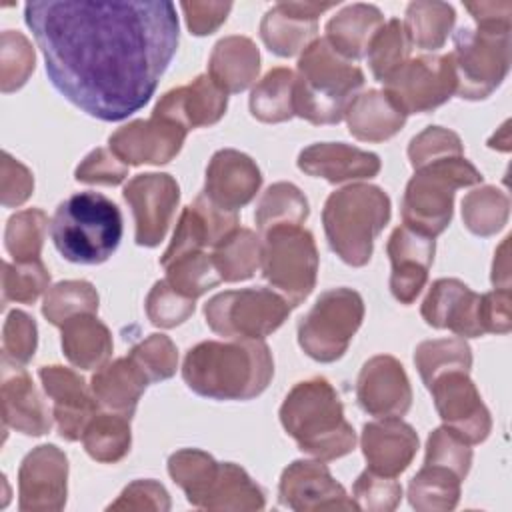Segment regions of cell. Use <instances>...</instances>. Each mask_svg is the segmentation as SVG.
Segmentation results:
<instances>
[{
    "mask_svg": "<svg viewBox=\"0 0 512 512\" xmlns=\"http://www.w3.org/2000/svg\"><path fill=\"white\" fill-rule=\"evenodd\" d=\"M338 2H278L260 22V38L282 58L304 52L316 40L318 16Z\"/></svg>",
    "mask_w": 512,
    "mask_h": 512,
    "instance_id": "obj_20",
    "label": "cell"
},
{
    "mask_svg": "<svg viewBox=\"0 0 512 512\" xmlns=\"http://www.w3.org/2000/svg\"><path fill=\"white\" fill-rule=\"evenodd\" d=\"M148 384L150 380L130 356L106 362L90 380L98 404L126 418L134 416L138 400Z\"/></svg>",
    "mask_w": 512,
    "mask_h": 512,
    "instance_id": "obj_28",
    "label": "cell"
},
{
    "mask_svg": "<svg viewBox=\"0 0 512 512\" xmlns=\"http://www.w3.org/2000/svg\"><path fill=\"white\" fill-rule=\"evenodd\" d=\"M274 376V360L266 342L232 338L204 340L192 346L182 364L186 386L212 400H252Z\"/></svg>",
    "mask_w": 512,
    "mask_h": 512,
    "instance_id": "obj_2",
    "label": "cell"
},
{
    "mask_svg": "<svg viewBox=\"0 0 512 512\" xmlns=\"http://www.w3.org/2000/svg\"><path fill=\"white\" fill-rule=\"evenodd\" d=\"M260 72V52L246 36H226L212 48L208 76L228 94L242 92L254 84Z\"/></svg>",
    "mask_w": 512,
    "mask_h": 512,
    "instance_id": "obj_29",
    "label": "cell"
},
{
    "mask_svg": "<svg viewBox=\"0 0 512 512\" xmlns=\"http://www.w3.org/2000/svg\"><path fill=\"white\" fill-rule=\"evenodd\" d=\"M186 26L194 36H208L216 32L232 10L230 2H182L180 4Z\"/></svg>",
    "mask_w": 512,
    "mask_h": 512,
    "instance_id": "obj_58",
    "label": "cell"
},
{
    "mask_svg": "<svg viewBox=\"0 0 512 512\" xmlns=\"http://www.w3.org/2000/svg\"><path fill=\"white\" fill-rule=\"evenodd\" d=\"M420 314L428 326L438 330H452L466 338L484 334L480 322V294L458 278H438L432 282L420 306Z\"/></svg>",
    "mask_w": 512,
    "mask_h": 512,
    "instance_id": "obj_22",
    "label": "cell"
},
{
    "mask_svg": "<svg viewBox=\"0 0 512 512\" xmlns=\"http://www.w3.org/2000/svg\"><path fill=\"white\" fill-rule=\"evenodd\" d=\"M480 170L464 156L430 162L414 172L402 198L404 226L436 238L452 220L454 192L482 182Z\"/></svg>",
    "mask_w": 512,
    "mask_h": 512,
    "instance_id": "obj_7",
    "label": "cell"
},
{
    "mask_svg": "<svg viewBox=\"0 0 512 512\" xmlns=\"http://www.w3.org/2000/svg\"><path fill=\"white\" fill-rule=\"evenodd\" d=\"M164 270H166L164 280L174 290H178L180 294L192 300H196L198 296H202L222 280L220 274L216 272L212 256L206 254L204 250L182 254L170 264H166Z\"/></svg>",
    "mask_w": 512,
    "mask_h": 512,
    "instance_id": "obj_46",
    "label": "cell"
},
{
    "mask_svg": "<svg viewBox=\"0 0 512 512\" xmlns=\"http://www.w3.org/2000/svg\"><path fill=\"white\" fill-rule=\"evenodd\" d=\"M386 252L392 264L390 292L400 304L408 306L416 300L428 280L436 242L432 236L420 234L408 226H398L388 238Z\"/></svg>",
    "mask_w": 512,
    "mask_h": 512,
    "instance_id": "obj_21",
    "label": "cell"
},
{
    "mask_svg": "<svg viewBox=\"0 0 512 512\" xmlns=\"http://www.w3.org/2000/svg\"><path fill=\"white\" fill-rule=\"evenodd\" d=\"M288 300L272 288L226 290L204 306V318L212 332L228 338H256L276 332L290 314Z\"/></svg>",
    "mask_w": 512,
    "mask_h": 512,
    "instance_id": "obj_11",
    "label": "cell"
},
{
    "mask_svg": "<svg viewBox=\"0 0 512 512\" xmlns=\"http://www.w3.org/2000/svg\"><path fill=\"white\" fill-rule=\"evenodd\" d=\"M280 424L298 448L318 460H336L356 446L354 428L344 418V406L326 378L298 382L280 406Z\"/></svg>",
    "mask_w": 512,
    "mask_h": 512,
    "instance_id": "obj_3",
    "label": "cell"
},
{
    "mask_svg": "<svg viewBox=\"0 0 512 512\" xmlns=\"http://www.w3.org/2000/svg\"><path fill=\"white\" fill-rule=\"evenodd\" d=\"M512 298L510 290L494 288L492 292L480 294V322L482 330L492 334H506L512 328Z\"/></svg>",
    "mask_w": 512,
    "mask_h": 512,
    "instance_id": "obj_59",
    "label": "cell"
},
{
    "mask_svg": "<svg viewBox=\"0 0 512 512\" xmlns=\"http://www.w3.org/2000/svg\"><path fill=\"white\" fill-rule=\"evenodd\" d=\"M360 446L368 462V470L396 478L416 456L418 434L398 416L380 418L364 424Z\"/></svg>",
    "mask_w": 512,
    "mask_h": 512,
    "instance_id": "obj_26",
    "label": "cell"
},
{
    "mask_svg": "<svg viewBox=\"0 0 512 512\" xmlns=\"http://www.w3.org/2000/svg\"><path fill=\"white\" fill-rule=\"evenodd\" d=\"M456 22V12L448 2L416 0L406 8L404 28L412 44L422 50H438L444 46Z\"/></svg>",
    "mask_w": 512,
    "mask_h": 512,
    "instance_id": "obj_36",
    "label": "cell"
},
{
    "mask_svg": "<svg viewBox=\"0 0 512 512\" xmlns=\"http://www.w3.org/2000/svg\"><path fill=\"white\" fill-rule=\"evenodd\" d=\"M464 8L476 20V28L488 30H510V16H512V2H466Z\"/></svg>",
    "mask_w": 512,
    "mask_h": 512,
    "instance_id": "obj_60",
    "label": "cell"
},
{
    "mask_svg": "<svg viewBox=\"0 0 512 512\" xmlns=\"http://www.w3.org/2000/svg\"><path fill=\"white\" fill-rule=\"evenodd\" d=\"M48 216L38 208L16 212L8 218L4 232V246L14 262L40 260L44 238L48 232Z\"/></svg>",
    "mask_w": 512,
    "mask_h": 512,
    "instance_id": "obj_44",
    "label": "cell"
},
{
    "mask_svg": "<svg viewBox=\"0 0 512 512\" xmlns=\"http://www.w3.org/2000/svg\"><path fill=\"white\" fill-rule=\"evenodd\" d=\"M218 470L220 462L198 448H182L168 458L170 478L184 490L186 500L196 508L204 506Z\"/></svg>",
    "mask_w": 512,
    "mask_h": 512,
    "instance_id": "obj_39",
    "label": "cell"
},
{
    "mask_svg": "<svg viewBox=\"0 0 512 512\" xmlns=\"http://www.w3.org/2000/svg\"><path fill=\"white\" fill-rule=\"evenodd\" d=\"M98 310V292L86 280H64L48 288L42 304V314L54 326L78 314H94Z\"/></svg>",
    "mask_w": 512,
    "mask_h": 512,
    "instance_id": "obj_45",
    "label": "cell"
},
{
    "mask_svg": "<svg viewBox=\"0 0 512 512\" xmlns=\"http://www.w3.org/2000/svg\"><path fill=\"white\" fill-rule=\"evenodd\" d=\"M308 200L302 190L290 182H276L262 194L254 220L264 234L276 226H300L308 218Z\"/></svg>",
    "mask_w": 512,
    "mask_h": 512,
    "instance_id": "obj_40",
    "label": "cell"
},
{
    "mask_svg": "<svg viewBox=\"0 0 512 512\" xmlns=\"http://www.w3.org/2000/svg\"><path fill=\"white\" fill-rule=\"evenodd\" d=\"M456 94L466 100L488 98L506 78L510 68V30L460 28L450 52Z\"/></svg>",
    "mask_w": 512,
    "mask_h": 512,
    "instance_id": "obj_10",
    "label": "cell"
},
{
    "mask_svg": "<svg viewBox=\"0 0 512 512\" xmlns=\"http://www.w3.org/2000/svg\"><path fill=\"white\" fill-rule=\"evenodd\" d=\"M74 176L84 184L118 186L128 176V166L110 148H96L76 166Z\"/></svg>",
    "mask_w": 512,
    "mask_h": 512,
    "instance_id": "obj_55",
    "label": "cell"
},
{
    "mask_svg": "<svg viewBox=\"0 0 512 512\" xmlns=\"http://www.w3.org/2000/svg\"><path fill=\"white\" fill-rule=\"evenodd\" d=\"M108 510H170V496L166 488L156 480H134L130 482L118 500H114Z\"/></svg>",
    "mask_w": 512,
    "mask_h": 512,
    "instance_id": "obj_56",
    "label": "cell"
},
{
    "mask_svg": "<svg viewBox=\"0 0 512 512\" xmlns=\"http://www.w3.org/2000/svg\"><path fill=\"white\" fill-rule=\"evenodd\" d=\"M42 388L52 400V414L58 426V434L76 442L82 438L88 422L98 412V400L84 378L64 366H42L38 370Z\"/></svg>",
    "mask_w": 512,
    "mask_h": 512,
    "instance_id": "obj_19",
    "label": "cell"
},
{
    "mask_svg": "<svg viewBox=\"0 0 512 512\" xmlns=\"http://www.w3.org/2000/svg\"><path fill=\"white\" fill-rule=\"evenodd\" d=\"M68 460L54 444L32 448L18 470V508L22 512H58L66 504Z\"/></svg>",
    "mask_w": 512,
    "mask_h": 512,
    "instance_id": "obj_15",
    "label": "cell"
},
{
    "mask_svg": "<svg viewBox=\"0 0 512 512\" xmlns=\"http://www.w3.org/2000/svg\"><path fill=\"white\" fill-rule=\"evenodd\" d=\"M298 168L308 176L342 184L374 178L380 172V158L344 142H316L298 154Z\"/></svg>",
    "mask_w": 512,
    "mask_h": 512,
    "instance_id": "obj_27",
    "label": "cell"
},
{
    "mask_svg": "<svg viewBox=\"0 0 512 512\" xmlns=\"http://www.w3.org/2000/svg\"><path fill=\"white\" fill-rule=\"evenodd\" d=\"M362 86L364 72L340 56L326 38H316L298 60L294 116L318 126L338 124Z\"/></svg>",
    "mask_w": 512,
    "mask_h": 512,
    "instance_id": "obj_4",
    "label": "cell"
},
{
    "mask_svg": "<svg viewBox=\"0 0 512 512\" xmlns=\"http://www.w3.org/2000/svg\"><path fill=\"white\" fill-rule=\"evenodd\" d=\"M414 364L426 388L444 372L464 370L472 366V352L464 338H436L424 340L414 350Z\"/></svg>",
    "mask_w": 512,
    "mask_h": 512,
    "instance_id": "obj_42",
    "label": "cell"
},
{
    "mask_svg": "<svg viewBox=\"0 0 512 512\" xmlns=\"http://www.w3.org/2000/svg\"><path fill=\"white\" fill-rule=\"evenodd\" d=\"M62 350L68 362L82 370H94L112 356V334L94 314H78L62 326Z\"/></svg>",
    "mask_w": 512,
    "mask_h": 512,
    "instance_id": "obj_32",
    "label": "cell"
},
{
    "mask_svg": "<svg viewBox=\"0 0 512 512\" xmlns=\"http://www.w3.org/2000/svg\"><path fill=\"white\" fill-rule=\"evenodd\" d=\"M2 420L26 436H42L52 428V410L34 386L30 374L10 360L2 358Z\"/></svg>",
    "mask_w": 512,
    "mask_h": 512,
    "instance_id": "obj_24",
    "label": "cell"
},
{
    "mask_svg": "<svg viewBox=\"0 0 512 512\" xmlns=\"http://www.w3.org/2000/svg\"><path fill=\"white\" fill-rule=\"evenodd\" d=\"M362 320V296L346 286L330 288L298 322V344L312 360L334 362L344 356Z\"/></svg>",
    "mask_w": 512,
    "mask_h": 512,
    "instance_id": "obj_8",
    "label": "cell"
},
{
    "mask_svg": "<svg viewBox=\"0 0 512 512\" xmlns=\"http://www.w3.org/2000/svg\"><path fill=\"white\" fill-rule=\"evenodd\" d=\"M124 200L132 208L134 238L138 246H158L176 214L180 186L170 174H138L124 186Z\"/></svg>",
    "mask_w": 512,
    "mask_h": 512,
    "instance_id": "obj_13",
    "label": "cell"
},
{
    "mask_svg": "<svg viewBox=\"0 0 512 512\" xmlns=\"http://www.w3.org/2000/svg\"><path fill=\"white\" fill-rule=\"evenodd\" d=\"M194 312V300L174 290L166 280H158L146 296V314L154 326L174 328Z\"/></svg>",
    "mask_w": 512,
    "mask_h": 512,
    "instance_id": "obj_52",
    "label": "cell"
},
{
    "mask_svg": "<svg viewBox=\"0 0 512 512\" xmlns=\"http://www.w3.org/2000/svg\"><path fill=\"white\" fill-rule=\"evenodd\" d=\"M510 214L508 196L496 186H480L462 198L464 226L476 236H492L504 228Z\"/></svg>",
    "mask_w": 512,
    "mask_h": 512,
    "instance_id": "obj_41",
    "label": "cell"
},
{
    "mask_svg": "<svg viewBox=\"0 0 512 512\" xmlns=\"http://www.w3.org/2000/svg\"><path fill=\"white\" fill-rule=\"evenodd\" d=\"M228 106V94L208 76L200 74L190 84L168 90L152 114L168 118L186 130L216 124Z\"/></svg>",
    "mask_w": 512,
    "mask_h": 512,
    "instance_id": "obj_25",
    "label": "cell"
},
{
    "mask_svg": "<svg viewBox=\"0 0 512 512\" xmlns=\"http://www.w3.org/2000/svg\"><path fill=\"white\" fill-rule=\"evenodd\" d=\"M34 48L18 30H4L0 36V88L14 92L26 84L34 72Z\"/></svg>",
    "mask_w": 512,
    "mask_h": 512,
    "instance_id": "obj_47",
    "label": "cell"
},
{
    "mask_svg": "<svg viewBox=\"0 0 512 512\" xmlns=\"http://www.w3.org/2000/svg\"><path fill=\"white\" fill-rule=\"evenodd\" d=\"M24 20L52 86L104 122L144 108L178 48L172 2L44 0L28 2Z\"/></svg>",
    "mask_w": 512,
    "mask_h": 512,
    "instance_id": "obj_1",
    "label": "cell"
},
{
    "mask_svg": "<svg viewBox=\"0 0 512 512\" xmlns=\"http://www.w3.org/2000/svg\"><path fill=\"white\" fill-rule=\"evenodd\" d=\"M352 500L356 502L358 510L390 512L402 500V486L392 476L364 470L352 486Z\"/></svg>",
    "mask_w": 512,
    "mask_h": 512,
    "instance_id": "obj_51",
    "label": "cell"
},
{
    "mask_svg": "<svg viewBox=\"0 0 512 512\" xmlns=\"http://www.w3.org/2000/svg\"><path fill=\"white\" fill-rule=\"evenodd\" d=\"M460 484L450 468L440 464H424L408 484L410 506L418 512H448L460 500Z\"/></svg>",
    "mask_w": 512,
    "mask_h": 512,
    "instance_id": "obj_33",
    "label": "cell"
},
{
    "mask_svg": "<svg viewBox=\"0 0 512 512\" xmlns=\"http://www.w3.org/2000/svg\"><path fill=\"white\" fill-rule=\"evenodd\" d=\"M128 356L142 368L150 384L172 378L178 368V350L164 334H150L132 346Z\"/></svg>",
    "mask_w": 512,
    "mask_h": 512,
    "instance_id": "obj_49",
    "label": "cell"
},
{
    "mask_svg": "<svg viewBox=\"0 0 512 512\" xmlns=\"http://www.w3.org/2000/svg\"><path fill=\"white\" fill-rule=\"evenodd\" d=\"M390 220V198L374 184H350L332 192L322 210L326 240L348 266L370 262L376 236Z\"/></svg>",
    "mask_w": 512,
    "mask_h": 512,
    "instance_id": "obj_6",
    "label": "cell"
},
{
    "mask_svg": "<svg viewBox=\"0 0 512 512\" xmlns=\"http://www.w3.org/2000/svg\"><path fill=\"white\" fill-rule=\"evenodd\" d=\"M278 500L296 512L358 510L356 502L336 482L322 460H294L278 482Z\"/></svg>",
    "mask_w": 512,
    "mask_h": 512,
    "instance_id": "obj_16",
    "label": "cell"
},
{
    "mask_svg": "<svg viewBox=\"0 0 512 512\" xmlns=\"http://www.w3.org/2000/svg\"><path fill=\"white\" fill-rule=\"evenodd\" d=\"M32 190H34L32 172L20 160L12 158L8 152H2V162H0L2 204L6 208L20 206L30 198Z\"/></svg>",
    "mask_w": 512,
    "mask_h": 512,
    "instance_id": "obj_57",
    "label": "cell"
},
{
    "mask_svg": "<svg viewBox=\"0 0 512 512\" xmlns=\"http://www.w3.org/2000/svg\"><path fill=\"white\" fill-rule=\"evenodd\" d=\"M344 118L350 134L362 142H384L406 124V114H402L382 90L358 94Z\"/></svg>",
    "mask_w": 512,
    "mask_h": 512,
    "instance_id": "obj_31",
    "label": "cell"
},
{
    "mask_svg": "<svg viewBox=\"0 0 512 512\" xmlns=\"http://www.w3.org/2000/svg\"><path fill=\"white\" fill-rule=\"evenodd\" d=\"M508 240L510 236L504 238L500 248L494 254V264H492V284L494 288H504L510 290V264H508Z\"/></svg>",
    "mask_w": 512,
    "mask_h": 512,
    "instance_id": "obj_61",
    "label": "cell"
},
{
    "mask_svg": "<svg viewBox=\"0 0 512 512\" xmlns=\"http://www.w3.org/2000/svg\"><path fill=\"white\" fill-rule=\"evenodd\" d=\"M450 156H462V140L442 126H428L408 144V158L414 170Z\"/></svg>",
    "mask_w": 512,
    "mask_h": 512,
    "instance_id": "obj_53",
    "label": "cell"
},
{
    "mask_svg": "<svg viewBox=\"0 0 512 512\" xmlns=\"http://www.w3.org/2000/svg\"><path fill=\"white\" fill-rule=\"evenodd\" d=\"M260 268L264 278L288 304L298 306L316 286L318 250L314 236L302 226H276L266 230Z\"/></svg>",
    "mask_w": 512,
    "mask_h": 512,
    "instance_id": "obj_9",
    "label": "cell"
},
{
    "mask_svg": "<svg viewBox=\"0 0 512 512\" xmlns=\"http://www.w3.org/2000/svg\"><path fill=\"white\" fill-rule=\"evenodd\" d=\"M212 262L222 280H248L260 268L262 238L250 228H236L214 248Z\"/></svg>",
    "mask_w": 512,
    "mask_h": 512,
    "instance_id": "obj_35",
    "label": "cell"
},
{
    "mask_svg": "<svg viewBox=\"0 0 512 512\" xmlns=\"http://www.w3.org/2000/svg\"><path fill=\"white\" fill-rule=\"evenodd\" d=\"M384 24L382 12L374 4H350L326 22V42L346 60L366 56L372 36Z\"/></svg>",
    "mask_w": 512,
    "mask_h": 512,
    "instance_id": "obj_30",
    "label": "cell"
},
{
    "mask_svg": "<svg viewBox=\"0 0 512 512\" xmlns=\"http://www.w3.org/2000/svg\"><path fill=\"white\" fill-rule=\"evenodd\" d=\"M262 174L256 162L238 150H218L206 168L204 194L220 208L238 212L260 190Z\"/></svg>",
    "mask_w": 512,
    "mask_h": 512,
    "instance_id": "obj_23",
    "label": "cell"
},
{
    "mask_svg": "<svg viewBox=\"0 0 512 512\" xmlns=\"http://www.w3.org/2000/svg\"><path fill=\"white\" fill-rule=\"evenodd\" d=\"M50 236L64 260L102 264L122 240V214L100 192H76L58 204Z\"/></svg>",
    "mask_w": 512,
    "mask_h": 512,
    "instance_id": "obj_5",
    "label": "cell"
},
{
    "mask_svg": "<svg viewBox=\"0 0 512 512\" xmlns=\"http://www.w3.org/2000/svg\"><path fill=\"white\" fill-rule=\"evenodd\" d=\"M356 400L370 416H404L412 406V388L404 366L390 354L366 360L356 380Z\"/></svg>",
    "mask_w": 512,
    "mask_h": 512,
    "instance_id": "obj_18",
    "label": "cell"
},
{
    "mask_svg": "<svg viewBox=\"0 0 512 512\" xmlns=\"http://www.w3.org/2000/svg\"><path fill=\"white\" fill-rule=\"evenodd\" d=\"M412 42L404 28V22L392 18L380 26L366 48V60L378 82H384L394 74L410 56Z\"/></svg>",
    "mask_w": 512,
    "mask_h": 512,
    "instance_id": "obj_43",
    "label": "cell"
},
{
    "mask_svg": "<svg viewBox=\"0 0 512 512\" xmlns=\"http://www.w3.org/2000/svg\"><path fill=\"white\" fill-rule=\"evenodd\" d=\"M438 416L444 426L468 444H480L492 430V418L484 406L476 384L464 370H450L434 378L428 386Z\"/></svg>",
    "mask_w": 512,
    "mask_h": 512,
    "instance_id": "obj_14",
    "label": "cell"
},
{
    "mask_svg": "<svg viewBox=\"0 0 512 512\" xmlns=\"http://www.w3.org/2000/svg\"><path fill=\"white\" fill-rule=\"evenodd\" d=\"M50 286V272L42 260L34 262H4L2 266V304L36 302Z\"/></svg>",
    "mask_w": 512,
    "mask_h": 512,
    "instance_id": "obj_48",
    "label": "cell"
},
{
    "mask_svg": "<svg viewBox=\"0 0 512 512\" xmlns=\"http://www.w3.org/2000/svg\"><path fill=\"white\" fill-rule=\"evenodd\" d=\"M262 488L234 462H220L216 480L204 500V510H262Z\"/></svg>",
    "mask_w": 512,
    "mask_h": 512,
    "instance_id": "obj_34",
    "label": "cell"
},
{
    "mask_svg": "<svg viewBox=\"0 0 512 512\" xmlns=\"http://www.w3.org/2000/svg\"><path fill=\"white\" fill-rule=\"evenodd\" d=\"M382 84V92L402 114L432 112L456 94L452 56L428 54L408 58Z\"/></svg>",
    "mask_w": 512,
    "mask_h": 512,
    "instance_id": "obj_12",
    "label": "cell"
},
{
    "mask_svg": "<svg viewBox=\"0 0 512 512\" xmlns=\"http://www.w3.org/2000/svg\"><path fill=\"white\" fill-rule=\"evenodd\" d=\"M294 80L290 68H272L250 92V112L266 124L286 122L294 116Z\"/></svg>",
    "mask_w": 512,
    "mask_h": 512,
    "instance_id": "obj_37",
    "label": "cell"
},
{
    "mask_svg": "<svg viewBox=\"0 0 512 512\" xmlns=\"http://www.w3.org/2000/svg\"><path fill=\"white\" fill-rule=\"evenodd\" d=\"M186 134L184 126L152 114L148 120H132L120 126L108 138V144L126 166H160L180 152Z\"/></svg>",
    "mask_w": 512,
    "mask_h": 512,
    "instance_id": "obj_17",
    "label": "cell"
},
{
    "mask_svg": "<svg viewBox=\"0 0 512 512\" xmlns=\"http://www.w3.org/2000/svg\"><path fill=\"white\" fill-rule=\"evenodd\" d=\"M424 464H440L450 468L458 478H466L472 464L470 444L446 426L430 432L426 440Z\"/></svg>",
    "mask_w": 512,
    "mask_h": 512,
    "instance_id": "obj_50",
    "label": "cell"
},
{
    "mask_svg": "<svg viewBox=\"0 0 512 512\" xmlns=\"http://www.w3.org/2000/svg\"><path fill=\"white\" fill-rule=\"evenodd\" d=\"M38 346V328L32 316L22 310L8 312L2 328V358L14 364H28Z\"/></svg>",
    "mask_w": 512,
    "mask_h": 512,
    "instance_id": "obj_54",
    "label": "cell"
},
{
    "mask_svg": "<svg viewBox=\"0 0 512 512\" xmlns=\"http://www.w3.org/2000/svg\"><path fill=\"white\" fill-rule=\"evenodd\" d=\"M130 442V418L118 412H96L82 434L88 456L104 464L122 460L130 450Z\"/></svg>",
    "mask_w": 512,
    "mask_h": 512,
    "instance_id": "obj_38",
    "label": "cell"
}]
</instances>
